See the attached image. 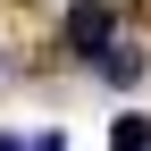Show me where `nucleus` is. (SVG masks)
Here are the masks:
<instances>
[{"label":"nucleus","mask_w":151,"mask_h":151,"mask_svg":"<svg viewBox=\"0 0 151 151\" xmlns=\"http://www.w3.org/2000/svg\"><path fill=\"white\" fill-rule=\"evenodd\" d=\"M109 34H118V17H109L101 0H76V9H67V50H84V59H92Z\"/></svg>","instance_id":"obj_1"},{"label":"nucleus","mask_w":151,"mask_h":151,"mask_svg":"<svg viewBox=\"0 0 151 151\" xmlns=\"http://www.w3.org/2000/svg\"><path fill=\"white\" fill-rule=\"evenodd\" d=\"M109 143H118V151H151V118H118Z\"/></svg>","instance_id":"obj_3"},{"label":"nucleus","mask_w":151,"mask_h":151,"mask_svg":"<svg viewBox=\"0 0 151 151\" xmlns=\"http://www.w3.org/2000/svg\"><path fill=\"white\" fill-rule=\"evenodd\" d=\"M0 151H25V143H17V134H0Z\"/></svg>","instance_id":"obj_4"},{"label":"nucleus","mask_w":151,"mask_h":151,"mask_svg":"<svg viewBox=\"0 0 151 151\" xmlns=\"http://www.w3.org/2000/svg\"><path fill=\"white\" fill-rule=\"evenodd\" d=\"M101 76H109V84H134V76H143V59H134V50L118 42V34L101 42Z\"/></svg>","instance_id":"obj_2"}]
</instances>
